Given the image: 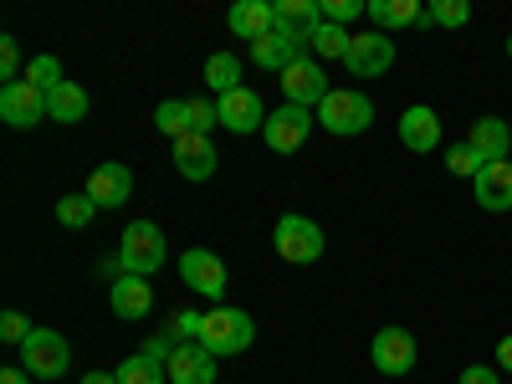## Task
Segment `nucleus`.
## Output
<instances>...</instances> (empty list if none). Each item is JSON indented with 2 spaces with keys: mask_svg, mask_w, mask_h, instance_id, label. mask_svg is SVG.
Segmentation results:
<instances>
[{
  "mask_svg": "<svg viewBox=\"0 0 512 384\" xmlns=\"http://www.w3.org/2000/svg\"><path fill=\"white\" fill-rule=\"evenodd\" d=\"M164 231L154 226V221H134L123 231V241H118V272H128V277H154L159 267H164Z\"/></svg>",
  "mask_w": 512,
  "mask_h": 384,
  "instance_id": "f257e3e1",
  "label": "nucleus"
},
{
  "mask_svg": "<svg viewBox=\"0 0 512 384\" xmlns=\"http://www.w3.org/2000/svg\"><path fill=\"white\" fill-rule=\"evenodd\" d=\"M251 338H256L251 313H241V308H210V313H205L200 344L216 354V359H226V354H246V349H251Z\"/></svg>",
  "mask_w": 512,
  "mask_h": 384,
  "instance_id": "f03ea898",
  "label": "nucleus"
},
{
  "mask_svg": "<svg viewBox=\"0 0 512 384\" xmlns=\"http://www.w3.org/2000/svg\"><path fill=\"white\" fill-rule=\"evenodd\" d=\"M318 123L328 128V134H338V139L364 134V128L374 123V103H369L359 88H333V93L318 103Z\"/></svg>",
  "mask_w": 512,
  "mask_h": 384,
  "instance_id": "7ed1b4c3",
  "label": "nucleus"
},
{
  "mask_svg": "<svg viewBox=\"0 0 512 384\" xmlns=\"http://www.w3.org/2000/svg\"><path fill=\"white\" fill-rule=\"evenodd\" d=\"M21 354H26V374H36V379H62L67 369H72V349H67V338L57 333V328H31V338L21 344Z\"/></svg>",
  "mask_w": 512,
  "mask_h": 384,
  "instance_id": "20e7f679",
  "label": "nucleus"
},
{
  "mask_svg": "<svg viewBox=\"0 0 512 384\" xmlns=\"http://www.w3.org/2000/svg\"><path fill=\"white\" fill-rule=\"evenodd\" d=\"M272 241H277V256L292 262V267H308V262L323 256V226L308 221V216H282Z\"/></svg>",
  "mask_w": 512,
  "mask_h": 384,
  "instance_id": "39448f33",
  "label": "nucleus"
},
{
  "mask_svg": "<svg viewBox=\"0 0 512 384\" xmlns=\"http://www.w3.org/2000/svg\"><path fill=\"white\" fill-rule=\"evenodd\" d=\"M313 123H318V113H313V108H292V103H282L277 113H267L262 139L272 144V154H292V149H303V144H308Z\"/></svg>",
  "mask_w": 512,
  "mask_h": 384,
  "instance_id": "423d86ee",
  "label": "nucleus"
},
{
  "mask_svg": "<svg viewBox=\"0 0 512 384\" xmlns=\"http://www.w3.org/2000/svg\"><path fill=\"white\" fill-rule=\"evenodd\" d=\"M344 67H349L354 77H384V72L395 67V41L384 36V31H359V36L349 41Z\"/></svg>",
  "mask_w": 512,
  "mask_h": 384,
  "instance_id": "0eeeda50",
  "label": "nucleus"
},
{
  "mask_svg": "<svg viewBox=\"0 0 512 384\" xmlns=\"http://www.w3.org/2000/svg\"><path fill=\"white\" fill-rule=\"evenodd\" d=\"M282 93L292 108H318L333 88H328V77H323V62L318 57H303V62H292L282 72Z\"/></svg>",
  "mask_w": 512,
  "mask_h": 384,
  "instance_id": "6e6552de",
  "label": "nucleus"
},
{
  "mask_svg": "<svg viewBox=\"0 0 512 384\" xmlns=\"http://www.w3.org/2000/svg\"><path fill=\"white\" fill-rule=\"evenodd\" d=\"M374 369L379 374H390V379H400V374H410L415 369V359H420V349H415V338L405 333V328H379L374 333Z\"/></svg>",
  "mask_w": 512,
  "mask_h": 384,
  "instance_id": "1a4fd4ad",
  "label": "nucleus"
},
{
  "mask_svg": "<svg viewBox=\"0 0 512 384\" xmlns=\"http://www.w3.org/2000/svg\"><path fill=\"white\" fill-rule=\"evenodd\" d=\"M180 277H185V287H195L200 297H221L226 292V262L216 251H205V246H190L185 256H180Z\"/></svg>",
  "mask_w": 512,
  "mask_h": 384,
  "instance_id": "9d476101",
  "label": "nucleus"
},
{
  "mask_svg": "<svg viewBox=\"0 0 512 384\" xmlns=\"http://www.w3.org/2000/svg\"><path fill=\"white\" fill-rule=\"evenodd\" d=\"M0 118H6L11 128L41 123V118H47V93L31 88L26 77H21V82H6V88H0Z\"/></svg>",
  "mask_w": 512,
  "mask_h": 384,
  "instance_id": "9b49d317",
  "label": "nucleus"
},
{
  "mask_svg": "<svg viewBox=\"0 0 512 384\" xmlns=\"http://www.w3.org/2000/svg\"><path fill=\"white\" fill-rule=\"evenodd\" d=\"M308 57V41L303 36H292V31H272V36H262V41H251V62L256 67H267V72H287L292 62H303Z\"/></svg>",
  "mask_w": 512,
  "mask_h": 384,
  "instance_id": "f8f14e48",
  "label": "nucleus"
},
{
  "mask_svg": "<svg viewBox=\"0 0 512 384\" xmlns=\"http://www.w3.org/2000/svg\"><path fill=\"white\" fill-rule=\"evenodd\" d=\"M216 113H221V128H231V134H256V128H267V108H262V98H256L251 88L226 93L216 103Z\"/></svg>",
  "mask_w": 512,
  "mask_h": 384,
  "instance_id": "ddd939ff",
  "label": "nucleus"
},
{
  "mask_svg": "<svg viewBox=\"0 0 512 384\" xmlns=\"http://www.w3.org/2000/svg\"><path fill=\"white\" fill-rule=\"evenodd\" d=\"M108 297H113V313L128 318V323L149 318V308H154V287H149V277H128V272H118L113 287H108Z\"/></svg>",
  "mask_w": 512,
  "mask_h": 384,
  "instance_id": "4468645a",
  "label": "nucleus"
},
{
  "mask_svg": "<svg viewBox=\"0 0 512 384\" xmlns=\"http://www.w3.org/2000/svg\"><path fill=\"white\" fill-rule=\"evenodd\" d=\"M88 195H93L98 210L128 205V195H134V175H128V164H98L93 180H88Z\"/></svg>",
  "mask_w": 512,
  "mask_h": 384,
  "instance_id": "2eb2a0df",
  "label": "nucleus"
},
{
  "mask_svg": "<svg viewBox=\"0 0 512 384\" xmlns=\"http://www.w3.org/2000/svg\"><path fill=\"white\" fill-rule=\"evenodd\" d=\"M226 26H231L241 41H262V36L277 31V6H272V0H236L231 16H226Z\"/></svg>",
  "mask_w": 512,
  "mask_h": 384,
  "instance_id": "dca6fc26",
  "label": "nucleus"
},
{
  "mask_svg": "<svg viewBox=\"0 0 512 384\" xmlns=\"http://www.w3.org/2000/svg\"><path fill=\"white\" fill-rule=\"evenodd\" d=\"M216 164H221V154H216V144H210L205 134L175 139V169L185 180H210V175H216Z\"/></svg>",
  "mask_w": 512,
  "mask_h": 384,
  "instance_id": "f3484780",
  "label": "nucleus"
},
{
  "mask_svg": "<svg viewBox=\"0 0 512 384\" xmlns=\"http://www.w3.org/2000/svg\"><path fill=\"white\" fill-rule=\"evenodd\" d=\"M400 144H405L410 154H431V149L441 144V118L425 108V103L405 108V113H400Z\"/></svg>",
  "mask_w": 512,
  "mask_h": 384,
  "instance_id": "a211bd4d",
  "label": "nucleus"
},
{
  "mask_svg": "<svg viewBox=\"0 0 512 384\" xmlns=\"http://www.w3.org/2000/svg\"><path fill=\"white\" fill-rule=\"evenodd\" d=\"M169 384H216V354L205 344H180L169 359Z\"/></svg>",
  "mask_w": 512,
  "mask_h": 384,
  "instance_id": "6ab92c4d",
  "label": "nucleus"
},
{
  "mask_svg": "<svg viewBox=\"0 0 512 384\" xmlns=\"http://www.w3.org/2000/svg\"><path fill=\"white\" fill-rule=\"evenodd\" d=\"M477 185V205L492 210V216H502V210H512V164H482V175L472 180Z\"/></svg>",
  "mask_w": 512,
  "mask_h": 384,
  "instance_id": "aec40b11",
  "label": "nucleus"
},
{
  "mask_svg": "<svg viewBox=\"0 0 512 384\" xmlns=\"http://www.w3.org/2000/svg\"><path fill=\"white\" fill-rule=\"evenodd\" d=\"M472 154L482 159V164H502L507 159V149H512V128L502 123V118H477L472 123Z\"/></svg>",
  "mask_w": 512,
  "mask_h": 384,
  "instance_id": "412c9836",
  "label": "nucleus"
},
{
  "mask_svg": "<svg viewBox=\"0 0 512 384\" xmlns=\"http://www.w3.org/2000/svg\"><path fill=\"white\" fill-rule=\"evenodd\" d=\"M318 26H323V0H277V31L308 41Z\"/></svg>",
  "mask_w": 512,
  "mask_h": 384,
  "instance_id": "4be33fe9",
  "label": "nucleus"
},
{
  "mask_svg": "<svg viewBox=\"0 0 512 384\" xmlns=\"http://www.w3.org/2000/svg\"><path fill=\"white\" fill-rule=\"evenodd\" d=\"M369 21L379 31H390V26H425V6H415V0H369Z\"/></svg>",
  "mask_w": 512,
  "mask_h": 384,
  "instance_id": "5701e85b",
  "label": "nucleus"
},
{
  "mask_svg": "<svg viewBox=\"0 0 512 384\" xmlns=\"http://www.w3.org/2000/svg\"><path fill=\"white\" fill-rule=\"evenodd\" d=\"M88 93L77 88V82H62L57 93H47V118H57V123H82L88 118Z\"/></svg>",
  "mask_w": 512,
  "mask_h": 384,
  "instance_id": "b1692460",
  "label": "nucleus"
},
{
  "mask_svg": "<svg viewBox=\"0 0 512 384\" xmlns=\"http://www.w3.org/2000/svg\"><path fill=\"white\" fill-rule=\"evenodd\" d=\"M349 31L344 26H333V21H323L313 36H308V57H318V62H344L349 57Z\"/></svg>",
  "mask_w": 512,
  "mask_h": 384,
  "instance_id": "393cba45",
  "label": "nucleus"
},
{
  "mask_svg": "<svg viewBox=\"0 0 512 384\" xmlns=\"http://www.w3.org/2000/svg\"><path fill=\"white\" fill-rule=\"evenodd\" d=\"M205 82H210L221 98L236 93V88H241V62H236V52H216V57H210V62H205Z\"/></svg>",
  "mask_w": 512,
  "mask_h": 384,
  "instance_id": "a878e982",
  "label": "nucleus"
},
{
  "mask_svg": "<svg viewBox=\"0 0 512 384\" xmlns=\"http://www.w3.org/2000/svg\"><path fill=\"white\" fill-rule=\"evenodd\" d=\"M93 216H98V205H93V195H88V190H82V195H62V200H57V221H62L67 231H82Z\"/></svg>",
  "mask_w": 512,
  "mask_h": 384,
  "instance_id": "bb28decb",
  "label": "nucleus"
},
{
  "mask_svg": "<svg viewBox=\"0 0 512 384\" xmlns=\"http://www.w3.org/2000/svg\"><path fill=\"white\" fill-rule=\"evenodd\" d=\"M113 374H118V384H164V379H169V369H164V364H154V359H144V354L123 359Z\"/></svg>",
  "mask_w": 512,
  "mask_h": 384,
  "instance_id": "cd10ccee",
  "label": "nucleus"
},
{
  "mask_svg": "<svg viewBox=\"0 0 512 384\" xmlns=\"http://www.w3.org/2000/svg\"><path fill=\"white\" fill-rule=\"evenodd\" d=\"M154 128H159V134H169V139H185V134H190V113H185V103H180V98L159 103V108H154Z\"/></svg>",
  "mask_w": 512,
  "mask_h": 384,
  "instance_id": "c85d7f7f",
  "label": "nucleus"
},
{
  "mask_svg": "<svg viewBox=\"0 0 512 384\" xmlns=\"http://www.w3.org/2000/svg\"><path fill=\"white\" fill-rule=\"evenodd\" d=\"M26 82H31V88H41V93H57L67 77H62V62L57 57H31L26 62Z\"/></svg>",
  "mask_w": 512,
  "mask_h": 384,
  "instance_id": "c756f323",
  "label": "nucleus"
},
{
  "mask_svg": "<svg viewBox=\"0 0 512 384\" xmlns=\"http://www.w3.org/2000/svg\"><path fill=\"white\" fill-rule=\"evenodd\" d=\"M466 21H472L466 0H436V6H425V26H466Z\"/></svg>",
  "mask_w": 512,
  "mask_h": 384,
  "instance_id": "7c9ffc66",
  "label": "nucleus"
},
{
  "mask_svg": "<svg viewBox=\"0 0 512 384\" xmlns=\"http://www.w3.org/2000/svg\"><path fill=\"white\" fill-rule=\"evenodd\" d=\"M185 113H190V134H205V139H210V128L221 123L216 103H205V98H185Z\"/></svg>",
  "mask_w": 512,
  "mask_h": 384,
  "instance_id": "2f4dec72",
  "label": "nucleus"
},
{
  "mask_svg": "<svg viewBox=\"0 0 512 384\" xmlns=\"http://www.w3.org/2000/svg\"><path fill=\"white\" fill-rule=\"evenodd\" d=\"M446 169H451V175L477 180V175H482V159L472 154V144H456V149H446Z\"/></svg>",
  "mask_w": 512,
  "mask_h": 384,
  "instance_id": "473e14b6",
  "label": "nucleus"
},
{
  "mask_svg": "<svg viewBox=\"0 0 512 384\" xmlns=\"http://www.w3.org/2000/svg\"><path fill=\"white\" fill-rule=\"evenodd\" d=\"M354 16H369L364 0H323V21L344 26V21H354Z\"/></svg>",
  "mask_w": 512,
  "mask_h": 384,
  "instance_id": "72a5a7b5",
  "label": "nucleus"
},
{
  "mask_svg": "<svg viewBox=\"0 0 512 384\" xmlns=\"http://www.w3.org/2000/svg\"><path fill=\"white\" fill-rule=\"evenodd\" d=\"M0 77L21 82V47H16V36H0Z\"/></svg>",
  "mask_w": 512,
  "mask_h": 384,
  "instance_id": "f704fd0d",
  "label": "nucleus"
},
{
  "mask_svg": "<svg viewBox=\"0 0 512 384\" xmlns=\"http://www.w3.org/2000/svg\"><path fill=\"white\" fill-rule=\"evenodd\" d=\"M200 328H205V313H180L169 333H175V344H200Z\"/></svg>",
  "mask_w": 512,
  "mask_h": 384,
  "instance_id": "c9c22d12",
  "label": "nucleus"
},
{
  "mask_svg": "<svg viewBox=\"0 0 512 384\" xmlns=\"http://www.w3.org/2000/svg\"><path fill=\"white\" fill-rule=\"evenodd\" d=\"M0 338H6V344H26V338H31V323H26L21 313H6V318H0Z\"/></svg>",
  "mask_w": 512,
  "mask_h": 384,
  "instance_id": "e433bc0d",
  "label": "nucleus"
},
{
  "mask_svg": "<svg viewBox=\"0 0 512 384\" xmlns=\"http://www.w3.org/2000/svg\"><path fill=\"white\" fill-rule=\"evenodd\" d=\"M461 384H502V379H497V369H487V364H472V369H461Z\"/></svg>",
  "mask_w": 512,
  "mask_h": 384,
  "instance_id": "4c0bfd02",
  "label": "nucleus"
},
{
  "mask_svg": "<svg viewBox=\"0 0 512 384\" xmlns=\"http://www.w3.org/2000/svg\"><path fill=\"white\" fill-rule=\"evenodd\" d=\"M0 384H31L26 369H0Z\"/></svg>",
  "mask_w": 512,
  "mask_h": 384,
  "instance_id": "58836bf2",
  "label": "nucleus"
},
{
  "mask_svg": "<svg viewBox=\"0 0 512 384\" xmlns=\"http://www.w3.org/2000/svg\"><path fill=\"white\" fill-rule=\"evenodd\" d=\"M497 364L512 369V338H502V344H497Z\"/></svg>",
  "mask_w": 512,
  "mask_h": 384,
  "instance_id": "ea45409f",
  "label": "nucleus"
},
{
  "mask_svg": "<svg viewBox=\"0 0 512 384\" xmlns=\"http://www.w3.org/2000/svg\"><path fill=\"white\" fill-rule=\"evenodd\" d=\"M82 384H118V374H88Z\"/></svg>",
  "mask_w": 512,
  "mask_h": 384,
  "instance_id": "a19ab883",
  "label": "nucleus"
},
{
  "mask_svg": "<svg viewBox=\"0 0 512 384\" xmlns=\"http://www.w3.org/2000/svg\"><path fill=\"white\" fill-rule=\"evenodd\" d=\"M507 57H512V36H507Z\"/></svg>",
  "mask_w": 512,
  "mask_h": 384,
  "instance_id": "79ce46f5",
  "label": "nucleus"
}]
</instances>
